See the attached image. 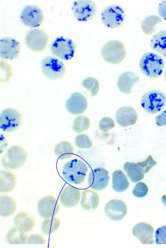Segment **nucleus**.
<instances>
[{
    "label": "nucleus",
    "mask_w": 166,
    "mask_h": 248,
    "mask_svg": "<svg viewBox=\"0 0 166 248\" xmlns=\"http://www.w3.org/2000/svg\"><path fill=\"white\" fill-rule=\"evenodd\" d=\"M88 168L86 164L79 159L66 162L63 168L64 180L69 183L80 185L85 179Z\"/></svg>",
    "instance_id": "f257e3e1"
},
{
    "label": "nucleus",
    "mask_w": 166,
    "mask_h": 248,
    "mask_svg": "<svg viewBox=\"0 0 166 248\" xmlns=\"http://www.w3.org/2000/svg\"><path fill=\"white\" fill-rule=\"evenodd\" d=\"M139 66L145 76L150 78H155L162 73L165 62L159 55L148 52L140 58Z\"/></svg>",
    "instance_id": "f03ea898"
},
{
    "label": "nucleus",
    "mask_w": 166,
    "mask_h": 248,
    "mask_svg": "<svg viewBox=\"0 0 166 248\" xmlns=\"http://www.w3.org/2000/svg\"><path fill=\"white\" fill-rule=\"evenodd\" d=\"M28 156L27 151L23 147L19 145H14L3 155L1 163L5 167L16 170L25 165Z\"/></svg>",
    "instance_id": "7ed1b4c3"
},
{
    "label": "nucleus",
    "mask_w": 166,
    "mask_h": 248,
    "mask_svg": "<svg viewBox=\"0 0 166 248\" xmlns=\"http://www.w3.org/2000/svg\"><path fill=\"white\" fill-rule=\"evenodd\" d=\"M51 53L64 61L71 60L77 52V45L70 38L61 36L57 38L50 46Z\"/></svg>",
    "instance_id": "20e7f679"
},
{
    "label": "nucleus",
    "mask_w": 166,
    "mask_h": 248,
    "mask_svg": "<svg viewBox=\"0 0 166 248\" xmlns=\"http://www.w3.org/2000/svg\"><path fill=\"white\" fill-rule=\"evenodd\" d=\"M140 104L147 112L157 113L166 105V94L158 90L149 91L143 95Z\"/></svg>",
    "instance_id": "39448f33"
},
{
    "label": "nucleus",
    "mask_w": 166,
    "mask_h": 248,
    "mask_svg": "<svg viewBox=\"0 0 166 248\" xmlns=\"http://www.w3.org/2000/svg\"><path fill=\"white\" fill-rule=\"evenodd\" d=\"M101 55L107 63L118 64L122 62L126 57V48L121 42L111 40L106 43L102 46Z\"/></svg>",
    "instance_id": "423d86ee"
},
{
    "label": "nucleus",
    "mask_w": 166,
    "mask_h": 248,
    "mask_svg": "<svg viewBox=\"0 0 166 248\" xmlns=\"http://www.w3.org/2000/svg\"><path fill=\"white\" fill-rule=\"evenodd\" d=\"M22 113L14 108H7L1 111L0 115V127L3 131L12 133L19 129L23 124Z\"/></svg>",
    "instance_id": "0eeeda50"
},
{
    "label": "nucleus",
    "mask_w": 166,
    "mask_h": 248,
    "mask_svg": "<svg viewBox=\"0 0 166 248\" xmlns=\"http://www.w3.org/2000/svg\"><path fill=\"white\" fill-rule=\"evenodd\" d=\"M41 69L44 76L52 80L62 78L66 72V66L63 62L51 56H48L42 60Z\"/></svg>",
    "instance_id": "6e6552de"
},
{
    "label": "nucleus",
    "mask_w": 166,
    "mask_h": 248,
    "mask_svg": "<svg viewBox=\"0 0 166 248\" xmlns=\"http://www.w3.org/2000/svg\"><path fill=\"white\" fill-rule=\"evenodd\" d=\"M125 18L123 8L118 5H112L105 8L101 13V21L108 28L115 29L119 28Z\"/></svg>",
    "instance_id": "1a4fd4ad"
},
{
    "label": "nucleus",
    "mask_w": 166,
    "mask_h": 248,
    "mask_svg": "<svg viewBox=\"0 0 166 248\" xmlns=\"http://www.w3.org/2000/svg\"><path fill=\"white\" fill-rule=\"evenodd\" d=\"M72 9L76 19L83 23L92 20L97 13L96 3L91 0L75 1Z\"/></svg>",
    "instance_id": "9d476101"
},
{
    "label": "nucleus",
    "mask_w": 166,
    "mask_h": 248,
    "mask_svg": "<svg viewBox=\"0 0 166 248\" xmlns=\"http://www.w3.org/2000/svg\"><path fill=\"white\" fill-rule=\"evenodd\" d=\"M20 18L23 24L30 28L41 26L45 20L42 9L35 5L25 6L21 12Z\"/></svg>",
    "instance_id": "9b49d317"
},
{
    "label": "nucleus",
    "mask_w": 166,
    "mask_h": 248,
    "mask_svg": "<svg viewBox=\"0 0 166 248\" xmlns=\"http://www.w3.org/2000/svg\"><path fill=\"white\" fill-rule=\"evenodd\" d=\"M28 48L34 52L44 51L49 45V37L48 34L40 29L30 31L25 39Z\"/></svg>",
    "instance_id": "f8f14e48"
},
{
    "label": "nucleus",
    "mask_w": 166,
    "mask_h": 248,
    "mask_svg": "<svg viewBox=\"0 0 166 248\" xmlns=\"http://www.w3.org/2000/svg\"><path fill=\"white\" fill-rule=\"evenodd\" d=\"M60 209L58 199L52 195H47L40 199L37 204L39 215L44 218L53 217L57 215Z\"/></svg>",
    "instance_id": "ddd939ff"
},
{
    "label": "nucleus",
    "mask_w": 166,
    "mask_h": 248,
    "mask_svg": "<svg viewBox=\"0 0 166 248\" xmlns=\"http://www.w3.org/2000/svg\"><path fill=\"white\" fill-rule=\"evenodd\" d=\"M21 46L19 42L14 38L4 37L0 41V56L6 60L17 59L20 55Z\"/></svg>",
    "instance_id": "4468645a"
},
{
    "label": "nucleus",
    "mask_w": 166,
    "mask_h": 248,
    "mask_svg": "<svg viewBox=\"0 0 166 248\" xmlns=\"http://www.w3.org/2000/svg\"><path fill=\"white\" fill-rule=\"evenodd\" d=\"M109 180V174L107 170L103 167H97L90 171L88 183L93 189L101 190L107 186Z\"/></svg>",
    "instance_id": "2eb2a0df"
},
{
    "label": "nucleus",
    "mask_w": 166,
    "mask_h": 248,
    "mask_svg": "<svg viewBox=\"0 0 166 248\" xmlns=\"http://www.w3.org/2000/svg\"><path fill=\"white\" fill-rule=\"evenodd\" d=\"M106 216L113 220L118 221L122 219L127 213V207L125 202L119 199H113L105 205Z\"/></svg>",
    "instance_id": "dca6fc26"
},
{
    "label": "nucleus",
    "mask_w": 166,
    "mask_h": 248,
    "mask_svg": "<svg viewBox=\"0 0 166 248\" xmlns=\"http://www.w3.org/2000/svg\"><path fill=\"white\" fill-rule=\"evenodd\" d=\"M67 110L71 114L78 115L84 112L88 107L86 97L80 92L72 93L66 102Z\"/></svg>",
    "instance_id": "f3484780"
},
{
    "label": "nucleus",
    "mask_w": 166,
    "mask_h": 248,
    "mask_svg": "<svg viewBox=\"0 0 166 248\" xmlns=\"http://www.w3.org/2000/svg\"><path fill=\"white\" fill-rule=\"evenodd\" d=\"M138 115L136 110L130 106L119 108L116 113V119L118 124L123 127L133 125L137 122Z\"/></svg>",
    "instance_id": "a211bd4d"
},
{
    "label": "nucleus",
    "mask_w": 166,
    "mask_h": 248,
    "mask_svg": "<svg viewBox=\"0 0 166 248\" xmlns=\"http://www.w3.org/2000/svg\"><path fill=\"white\" fill-rule=\"evenodd\" d=\"M80 195V190L77 186L67 185L62 190L59 199L64 206L73 207L78 204Z\"/></svg>",
    "instance_id": "6ab92c4d"
},
{
    "label": "nucleus",
    "mask_w": 166,
    "mask_h": 248,
    "mask_svg": "<svg viewBox=\"0 0 166 248\" xmlns=\"http://www.w3.org/2000/svg\"><path fill=\"white\" fill-rule=\"evenodd\" d=\"M140 79V77L136 73L127 71L119 76L117 81V87L122 93L129 94L133 93L132 88Z\"/></svg>",
    "instance_id": "aec40b11"
},
{
    "label": "nucleus",
    "mask_w": 166,
    "mask_h": 248,
    "mask_svg": "<svg viewBox=\"0 0 166 248\" xmlns=\"http://www.w3.org/2000/svg\"><path fill=\"white\" fill-rule=\"evenodd\" d=\"M153 226L149 223L140 222L136 223L133 229V234L143 244H152L154 242Z\"/></svg>",
    "instance_id": "412c9836"
},
{
    "label": "nucleus",
    "mask_w": 166,
    "mask_h": 248,
    "mask_svg": "<svg viewBox=\"0 0 166 248\" xmlns=\"http://www.w3.org/2000/svg\"><path fill=\"white\" fill-rule=\"evenodd\" d=\"M17 184L16 175L5 169L0 170V191L10 192L16 187Z\"/></svg>",
    "instance_id": "4be33fe9"
},
{
    "label": "nucleus",
    "mask_w": 166,
    "mask_h": 248,
    "mask_svg": "<svg viewBox=\"0 0 166 248\" xmlns=\"http://www.w3.org/2000/svg\"><path fill=\"white\" fill-rule=\"evenodd\" d=\"M99 195L96 191L89 188L83 191L81 204L84 209H95L99 206Z\"/></svg>",
    "instance_id": "5701e85b"
},
{
    "label": "nucleus",
    "mask_w": 166,
    "mask_h": 248,
    "mask_svg": "<svg viewBox=\"0 0 166 248\" xmlns=\"http://www.w3.org/2000/svg\"><path fill=\"white\" fill-rule=\"evenodd\" d=\"M17 209V203L15 199L9 195L0 196V214L2 217H9L14 215Z\"/></svg>",
    "instance_id": "b1692460"
},
{
    "label": "nucleus",
    "mask_w": 166,
    "mask_h": 248,
    "mask_svg": "<svg viewBox=\"0 0 166 248\" xmlns=\"http://www.w3.org/2000/svg\"><path fill=\"white\" fill-rule=\"evenodd\" d=\"M15 224L26 232L31 231L36 224L35 219L24 211L19 212L15 217Z\"/></svg>",
    "instance_id": "393cba45"
},
{
    "label": "nucleus",
    "mask_w": 166,
    "mask_h": 248,
    "mask_svg": "<svg viewBox=\"0 0 166 248\" xmlns=\"http://www.w3.org/2000/svg\"><path fill=\"white\" fill-rule=\"evenodd\" d=\"M150 48L166 57V31H161L150 39Z\"/></svg>",
    "instance_id": "a878e982"
},
{
    "label": "nucleus",
    "mask_w": 166,
    "mask_h": 248,
    "mask_svg": "<svg viewBox=\"0 0 166 248\" xmlns=\"http://www.w3.org/2000/svg\"><path fill=\"white\" fill-rule=\"evenodd\" d=\"M130 185L127 177L120 169L116 170L112 173V188L118 192L125 191Z\"/></svg>",
    "instance_id": "bb28decb"
},
{
    "label": "nucleus",
    "mask_w": 166,
    "mask_h": 248,
    "mask_svg": "<svg viewBox=\"0 0 166 248\" xmlns=\"http://www.w3.org/2000/svg\"><path fill=\"white\" fill-rule=\"evenodd\" d=\"M28 234L19 227L16 226L9 230L6 239L10 244H26L27 243Z\"/></svg>",
    "instance_id": "cd10ccee"
},
{
    "label": "nucleus",
    "mask_w": 166,
    "mask_h": 248,
    "mask_svg": "<svg viewBox=\"0 0 166 248\" xmlns=\"http://www.w3.org/2000/svg\"><path fill=\"white\" fill-rule=\"evenodd\" d=\"M123 167L133 182L139 181L144 178L145 173L136 163L127 161Z\"/></svg>",
    "instance_id": "c85d7f7f"
},
{
    "label": "nucleus",
    "mask_w": 166,
    "mask_h": 248,
    "mask_svg": "<svg viewBox=\"0 0 166 248\" xmlns=\"http://www.w3.org/2000/svg\"><path fill=\"white\" fill-rule=\"evenodd\" d=\"M74 148L69 141H62L55 146L54 152L56 155L61 160L71 158L74 154Z\"/></svg>",
    "instance_id": "c756f323"
},
{
    "label": "nucleus",
    "mask_w": 166,
    "mask_h": 248,
    "mask_svg": "<svg viewBox=\"0 0 166 248\" xmlns=\"http://www.w3.org/2000/svg\"><path fill=\"white\" fill-rule=\"evenodd\" d=\"M161 19L158 16L151 15L146 17L142 22L141 29L143 32L147 35L153 33L157 30L156 27L162 24Z\"/></svg>",
    "instance_id": "7c9ffc66"
},
{
    "label": "nucleus",
    "mask_w": 166,
    "mask_h": 248,
    "mask_svg": "<svg viewBox=\"0 0 166 248\" xmlns=\"http://www.w3.org/2000/svg\"><path fill=\"white\" fill-rule=\"evenodd\" d=\"M61 223V219L57 217L45 219L42 223L41 230L45 234H51L60 227Z\"/></svg>",
    "instance_id": "2f4dec72"
},
{
    "label": "nucleus",
    "mask_w": 166,
    "mask_h": 248,
    "mask_svg": "<svg viewBox=\"0 0 166 248\" xmlns=\"http://www.w3.org/2000/svg\"><path fill=\"white\" fill-rule=\"evenodd\" d=\"M82 84L87 90L84 93L89 96H95L98 94L100 85L96 78L93 77L87 78L83 81Z\"/></svg>",
    "instance_id": "473e14b6"
},
{
    "label": "nucleus",
    "mask_w": 166,
    "mask_h": 248,
    "mask_svg": "<svg viewBox=\"0 0 166 248\" xmlns=\"http://www.w3.org/2000/svg\"><path fill=\"white\" fill-rule=\"evenodd\" d=\"M90 126V120L86 116H79L74 120L73 129L77 133L87 131Z\"/></svg>",
    "instance_id": "72a5a7b5"
},
{
    "label": "nucleus",
    "mask_w": 166,
    "mask_h": 248,
    "mask_svg": "<svg viewBox=\"0 0 166 248\" xmlns=\"http://www.w3.org/2000/svg\"><path fill=\"white\" fill-rule=\"evenodd\" d=\"M76 145L81 148L88 149L93 145L92 140L90 137L85 134H79L75 138Z\"/></svg>",
    "instance_id": "f704fd0d"
},
{
    "label": "nucleus",
    "mask_w": 166,
    "mask_h": 248,
    "mask_svg": "<svg viewBox=\"0 0 166 248\" xmlns=\"http://www.w3.org/2000/svg\"><path fill=\"white\" fill-rule=\"evenodd\" d=\"M0 79L1 82H5L8 81L12 75V70L11 66L7 62L0 61Z\"/></svg>",
    "instance_id": "c9c22d12"
},
{
    "label": "nucleus",
    "mask_w": 166,
    "mask_h": 248,
    "mask_svg": "<svg viewBox=\"0 0 166 248\" xmlns=\"http://www.w3.org/2000/svg\"><path fill=\"white\" fill-rule=\"evenodd\" d=\"M148 190V186L145 182H138L134 186L133 194L136 197L142 198L147 194Z\"/></svg>",
    "instance_id": "e433bc0d"
},
{
    "label": "nucleus",
    "mask_w": 166,
    "mask_h": 248,
    "mask_svg": "<svg viewBox=\"0 0 166 248\" xmlns=\"http://www.w3.org/2000/svg\"><path fill=\"white\" fill-rule=\"evenodd\" d=\"M157 163V161L153 159L151 155H149L145 160L136 163L145 173L148 172Z\"/></svg>",
    "instance_id": "4c0bfd02"
},
{
    "label": "nucleus",
    "mask_w": 166,
    "mask_h": 248,
    "mask_svg": "<svg viewBox=\"0 0 166 248\" xmlns=\"http://www.w3.org/2000/svg\"><path fill=\"white\" fill-rule=\"evenodd\" d=\"M156 244H166V225L159 227L155 233Z\"/></svg>",
    "instance_id": "58836bf2"
},
{
    "label": "nucleus",
    "mask_w": 166,
    "mask_h": 248,
    "mask_svg": "<svg viewBox=\"0 0 166 248\" xmlns=\"http://www.w3.org/2000/svg\"><path fill=\"white\" fill-rule=\"evenodd\" d=\"M115 126V122L113 119L110 117H103L99 122V127L101 130L104 132H107L111 130Z\"/></svg>",
    "instance_id": "ea45409f"
},
{
    "label": "nucleus",
    "mask_w": 166,
    "mask_h": 248,
    "mask_svg": "<svg viewBox=\"0 0 166 248\" xmlns=\"http://www.w3.org/2000/svg\"><path fill=\"white\" fill-rule=\"evenodd\" d=\"M27 243L29 244H46V241L43 235L38 233H34L29 237Z\"/></svg>",
    "instance_id": "a19ab883"
},
{
    "label": "nucleus",
    "mask_w": 166,
    "mask_h": 248,
    "mask_svg": "<svg viewBox=\"0 0 166 248\" xmlns=\"http://www.w3.org/2000/svg\"><path fill=\"white\" fill-rule=\"evenodd\" d=\"M9 141L6 134L0 132V155L5 151L8 145Z\"/></svg>",
    "instance_id": "79ce46f5"
},
{
    "label": "nucleus",
    "mask_w": 166,
    "mask_h": 248,
    "mask_svg": "<svg viewBox=\"0 0 166 248\" xmlns=\"http://www.w3.org/2000/svg\"><path fill=\"white\" fill-rule=\"evenodd\" d=\"M155 123L158 126L166 125V109L156 117Z\"/></svg>",
    "instance_id": "37998d69"
},
{
    "label": "nucleus",
    "mask_w": 166,
    "mask_h": 248,
    "mask_svg": "<svg viewBox=\"0 0 166 248\" xmlns=\"http://www.w3.org/2000/svg\"><path fill=\"white\" fill-rule=\"evenodd\" d=\"M158 13L160 16L166 20V0H163L159 3Z\"/></svg>",
    "instance_id": "c03bdc74"
},
{
    "label": "nucleus",
    "mask_w": 166,
    "mask_h": 248,
    "mask_svg": "<svg viewBox=\"0 0 166 248\" xmlns=\"http://www.w3.org/2000/svg\"><path fill=\"white\" fill-rule=\"evenodd\" d=\"M162 202L166 208V194L163 195L161 198Z\"/></svg>",
    "instance_id": "a18cd8bd"
},
{
    "label": "nucleus",
    "mask_w": 166,
    "mask_h": 248,
    "mask_svg": "<svg viewBox=\"0 0 166 248\" xmlns=\"http://www.w3.org/2000/svg\"><path fill=\"white\" fill-rule=\"evenodd\" d=\"M164 79H165V81L166 82V70L165 74V75H164Z\"/></svg>",
    "instance_id": "49530a36"
}]
</instances>
